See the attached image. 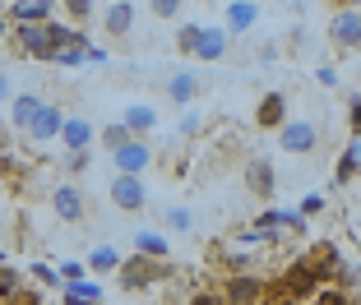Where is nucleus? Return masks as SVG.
Masks as SVG:
<instances>
[{
	"label": "nucleus",
	"mask_w": 361,
	"mask_h": 305,
	"mask_svg": "<svg viewBox=\"0 0 361 305\" xmlns=\"http://www.w3.org/2000/svg\"><path fill=\"white\" fill-rule=\"evenodd\" d=\"M227 51H232V37L223 32V23H204L200 28V42H195V61H227Z\"/></svg>",
	"instance_id": "ddd939ff"
},
{
	"label": "nucleus",
	"mask_w": 361,
	"mask_h": 305,
	"mask_svg": "<svg viewBox=\"0 0 361 305\" xmlns=\"http://www.w3.org/2000/svg\"><path fill=\"white\" fill-rule=\"evenodd\" d=\"M357 171H361V139L352 135L348 144H343V153H338V167H334V180H338V185H352V180H357Z\"/></svg>",
	"instance_id": "aec40b11"
},
{
	"label": "nucleus",
	"mask_w": 361,
	"mask_h": 305,
	"mask_svg": "<svg viewBox=\"0 0 361 305\" xmlns=\"http://www.w3.org/2000/svg\"><path fill=\"white\" fill-rule=\"evenodd\" d=\"M5 37H10V23H5V19H0V42H5Z\"/></svg>",
	"instance_id": "79ce46f5"
},
{
	"label": "nucleus",
	"mask_w": 361,
	"mask_h": 305,
	"mask_svg": "<svg viewBox=\"0 0 361 305\" xmlns=\"http://www.w3.org/2000/svg\"><path fill=\"white\" fill-rule=\"evenodd\" d=\"M97 139H102V148H106V153H111V148H121V144H126V139H130V130L121 125V120H111V125H106V130H102V135H97Z\"/></svg>",
	"instance_id": "7c9ffc66"
},
{
	"label": "nucleus",
	"mask_w": 361,
	"mask_h": 305,
	"mask_svg": "<svg viewBox=\"0 0 361 305\" xmlns=\"http://www.w3.org/2000/svg\"><path fill=\"white\" fill-rule=\"evenodd\" d=\"M264 278L259 273H232L227 278V292H218L223 296V305H264Z\"/></svg>",
	"instance_id": "423d86ee"
},
{
	"label": "nucleus",
	"mask_w": 361,
	"mask_h": 305,
	"mask_svg": "<svg viewBox=\"0 0 361 305\" xmlns=\"http://www.w3.org/2000/svg\"><path fill=\"white\" fill-rule=\"evenodd\" d=\"M56 278H61V287L65 282H79V278H88V268L79 259H61V268H56Z\"/></svg>",
	"instance_id": "473e14b6"
},
{
	"label": "nucleus",
	"mask_w": 361,
	"mask_h": 305,
	"mask_svg": "<svg viewBox=\"0 0 361 305\" xmlns=\"http://www.w3.org/2000/svg\"><path fill=\"white\" fill-rule=\"evenodd\" d=\"M47 19H51V5H32V0H14L10 14H5L10 28H19V23H47Z\"/></svg>",
	"instance_id": "4be33fe9"
},
{
	"label": "nucleus",
	"mask_w": 361,
	"mask_h": 305,
	"mask_svg": "<svg viewBox=\"0 0 361 305\" xmlns=\"http://www.w3.org/2000/svg\"><path fill=\"white\" fill-rule=\"evenodd\" d=\"M121 259H126V254H121L116 245H93V254L84 259V268H88V273H116Z\"/></svg>",
	"instance_id": "5701e85b"
},
{
	"label": "nucleus",
	"mask_w": 361,
	"mask_h": 305,
	"mask_svg": "<svg viewBox=\"0 0 361 305\" xmlns=\"http://www.w3.org/2000/svg\"><path fill=\"white\" fill-rule=\"evenodd\" d=\"M329 42L338 46V51H357V46H361V10H334Z\"/></svg>",
	"instance_id": "1a4fd4ad"
},
{
	"label": "nucleus",
	"mask_w": 361,
	"mask_h": 305,
	"mask_svg": "<svg viewBox=\"0 0 361 305\" xmlns=\"http://www.w3.org/2000/svg\"><path fill=\"white\" fill-rule=\"evenodd\" d=\"M348 125L357 130V139H361V93H352V97H348Z\"/></svg>",
	"instance_id": "e433bc0d"
},
{
	"label": "nucleus",
	"mask_w": 361,
	"mask_h": 305,
	"mask_svg": "<svg viewBox=\"0 0 361 305\" xmlns=\"http://www.w3.org/2000/svg\"><path fill=\"white\" fill-rule=\"evenodd\" d=\"M10 305H47V296H42V287H32V282H23V287H19V296H14Z\"/></svg>",
	"instance_id": "f704fd0d"
},
{
	"label": "nucleus",
	"mask_w": 361,
	"mask_h": 305,
	"mask_svg": "<svg viewBox=\"0 0 361 305\" xmlns=\"http://www.w3.org/2000/svg\"><path fill=\"white\" fill-rule=\"evenodd\" d=\"M245 189H250L255 199H274L278 194V171L269 167L264 158H250L245 162Z\"/></svg>",
	"instance_id": "2eb2a0df"
},
{
	"label": "nucleus",
	"mask_w": 361,
	"mask_h": 305,
	"mask_svg": "<svg viewBox=\"0 0 361 305\" xmlns=\"http://www.w3.org/2000/svg\"><path fill=\"white\" fill-rule=\"evenodd\" d=\"M61 10H65V19H70V28H84L97 14V0H61Z\"/></svg>",
	"instance_id": "a878e982"
},
{
	"label": "nucleus",
	"mask_w": 361,
	"mask_h": 305,
	"mask_svg": "<svg viewBox=\"0 0 361 305\" xmlns=\"http://www.w3.org/2000/svg\"><path fill=\"white\" fill-rule=\"evenodd\" d=\"M51 213H56L61 222H70V227H75V222H84V218H88L84 189H79V185H56V189H51Z\"/></svg>",
	"instance_id": "9d476101"
},
{
	"label": "nucleus",
	"mask_w": 361,
	"mask_h": 305,
	"mask_svg": "<svg viewBox=\"0 0 361 305\" xmlns=\"http://www.w3.org/2000/svg\"><path fill=\"white\" fill-rule=\"evenodd\" d=\"M88 162H93V148H84V153H65V171H70V176H84Z\"/></svg>",
	"instance_id": "72a5a7b5"
},
{
	"label": "nucleus",
	"mask_w": 361,
	"mask_h": 305,
	"mask_svg": "<svg viewBox=\"0 0 361 305\" xmlns=\"http://www.w3.org/2000/svg\"><path fill=\"white\" fill-rule=\"evenodd\" d=\"M200 28H204V23H195V19L176 23V37H171L176 56H190V61H195V42H200Z\"/></svg>",
	"instance_id": "393cba45"
},
{
	"label": "nucleus",
	"mask_w": 361,
	"mask_h": 305,
	"mask_svg": "<svg viewBox=\"0 0 361 305\" xmlns=\"http://www.w3.org/2000/svg\"><path fill=\"white\" fill-rule=\"evenodd\" d=\"M162 278H167V263L144 259V254H130V259H121V268H116L121 292H153Z\"/></svg>",
	"instance_id": "f257e3e1"
},
{
	"label": "nucleus",
	"mask_w": 361,
	"mask_h": 305,
	"mask_svg": "<svg viewBox=\"0 0 361 305\" xmlns=\"http://www.w3.org/2000/svg\"><path fill=\"white\" fill-rule=\"evenodd\" d=\"M162 227L176 232V236H185V232H195V213L185 208V204H167V208H162Z\"/></svg>",
	"instance_id": "b1692460"
},
{
	"label": "nucleus",
	"mask_w": 361,
	"mask_h": 305,
	"mask_svg": "<svg viewBox=\"0 0 361 305\" xmlns=\"http://www.w3.org/2000/svg\"><path fill=\"white\" fill-rule=\"evenodd\" d=\"M10 97H14V84H10V74H5V70H0V106H5V102H10Z\"/></svg>",
	"instance_id": "ea45409f"
},
{
	"label": "nucleus",
	"mask_w": 361,
	"mask_h": 305,
	"mask_svg": "<svg viewBox=\"0 0 361 305\" xmlns=\"http://www.w3.org/2000/svg\"><path fill=\"white\" fill-rule=\"evenodd\" d=\"M158 120H162V111L153 102H130L126 111H121V125L130 130V139H149L153 130H158Z\"/></svg>",
	"instance_id": "f8f14e48"
},
{
	"label": "nucleus",
	"mask_w": 361,
	"mask_h": 305,
	"mask_svg": "<svg viewBox=\"0 0 361 305\" xmlns=\"http://www.w3.org/2000/svg\"><path fill=\"white\" fill-rule=\"evenodd\" d=\"M315 79H319V88H338V70H334V65H319Z\"/></svg>",
	"instance_id": "4c0bfd02"
},
{
	"label": "nucleus",
	"mask_w": 361,
	"mask_h": 305,
	"mask_svg": "<svg viewBox=\"0 0 361 305\" xmlns=\"http://www.w3.org/2000/svg\"><path fill=\"white\" fill-rule=\"evenodd\" d=\"M153 19H180V10H185V0H149Z\"/></svg>",
	"instance_id": "2f4dec72"
},
{
	"label": "nucleus",
	"mask_w": 361,
	"mask_h": 305,
	"mask_svg": "<svg viewBox=\"0 0 361 305\" xmlns=\"http://www.w3.org/2000/svg\"><path fill=\"white\" fill-rule=\"evenodd\" d=\"M200 93H209V79H204L200 70H176V74L167 79L171 106H195V102H200Z\"/></svg>",
	"instance_id": "0eeeda50"
},
{
	"label": "nucleus",
	"mask_w": 361,
	"mask_h": 305,
	"mask_svg": "<svg viewBox=\"0 0 361 305\" xmlns=\"http://www.w3.org/2000/svg\"><path fill=\"white\" fill-rule=\"evenodd\" d=\"M329 5H334V10H357L361 0H329Z\"/></svg>",
	"instance_id": "a19ab883"
},
{
	"label": "nucleus",
	"mask_w": 361,
	"mask_h": 305,
	"mask_svg": "<svg viewBox=\"0 0 361 305\" xmlns=\"http://www.w3.org/2000/svg\"><path fill=\"white\" fill-rule=\"evenodd\" d=\"M61 120H65L61 102H42V106H37V116L28 120V130H23V139H28V144H51V139L61 135Z\"/></svg>",
	"instance_id": "6e6552de"
},
{
	"label": "nucleus",
	"mask_w": 361,
	"mask_h": 305,
	"mask_svg": "<svg viewBox=\"0 0 361 305\" xmlns=\"http://www.w3.org/2000/svg\"><path fill=\"white\" fill-rule=\"evenodd\" d=\"M61 305H102V282H93V278L65 282L61 287Z\"/></svg>",
	"instance_id": "6ab92c4d"
},
{
	"label": "nucleus",
	"mask_w": 361,
	"mask_h": 305,
	"mask_svg": "<svg viewBox=\"0 0 361 305\" xmlns=\"http://www.w3.org/2000/svg\"><path fill=\"white\" fill-rule=\"evenodd\" d=\"M185 305H223V296H218V292H195Z\"/></svg>",
	"instance_id": "58836bf2"
},
{
	"label": "nucleus",
	"mask_w": 361,
	"mask_h": 305,
	"mask_svg": "<svg viewBox=\"0 0 361 305\" xmlns=\"http://www.w3.org/2000/svg\"><path fill=\"white\" fill-rule=\"evenodd\" d=\"M135 254L167 263V259H171V241H167L162 232H149V227H139V232H135Z\"/></svg>",
	"instance_id": "a211bd4d"
},
{
	"label": "nucleus",
	"mask_w": 361,
	"mask_h": 305,
	"mask_svg": "<svg viewBox=\"0 0 361 305\" xmlns=\"http://www.w3.org/2000/svg\"><path fill=\"white\" fill-rule=\"evenodd\" d=\"M28 278H32V287H56V292H61V278H56V263H47V259L28 263Z\"/></svg>",
	"instance_id": "c85d7f7f"
},
{
	"label": "nucleus",
	"mask_w": 361,
	"mask_h": 305,
	"mask_svg": "<svg viewBox=\"0 0 361 305\" xmlns=\"http://www.w3.org/2000/svg\"><path fill=\"white\" fill-rule=\"evenodd\" d=\"M56 139H61V153H84V148H93L97 130H93V120H88V116H65Z\"/></svg>",
	"instance_id": "9b49d317"
},
{
	"label": "nucleus",
	"mask_w": 361,
	"mask_h": 305,
	"mask_svg": "<svg viewBox=\"0 0 361 305\" xmlns=\"http://www.w3.org/2000/svg\"><path fill=\"white\" fill-rule=\"evenodd\" d=\"M106 199L116 204L121 213H144V208H149V189H144V180H139V176H111Z\"/></svg>",
	"instance_id": "39448f33"
},
{
	"label": "nucleus",
	"mask_w": 361,
	"mask_h": 305,
	"mask_svg": "<svg viewBox=\"0 0 361 305\" xmlns=\"http://www.w3.org/2000/svg\"><path fill=\"white\" fill-rule=\"evenodd\" d=\"M111 167H116V176H144L153 167V144L149 139H126L121 148H111Z\"/></svg>",
	"instance_id": "20e7f679"
},
{
	"label": "nucleus",
	"mask_w": 361,
	"mask_h": 305,
	"mask_svg": "<svg viewBox=\"0 0 361 305\" xmlns=\"http://www.w3.org/2000/svg\"><path fill=\"white\" fill-rule=\"evenodd\" d=\"M28 282V278L19 273V268H10V263H0V305H10L14 296H19V287Z\"/></svg>",
	"instance_id": "cd10ccee"
},
{
	"label": "nucleus",
	"mask_w": 361,
	"mask_h": 305,
	"mask_svg": "<svg viewBox=\"0 0 361 305\" xmlns=\"http://www.w3.org/2000/svg\"><path fill=\"white\" fill-rule=\"evenodd\" d=\"M32 5H51V0H32Z\"/></svg>",
	"instance_id": "37998d69"
},
{
	"label": "nucleus",
	"mask_w": 361,
	"mask_h": 305,
	"mask_svg": "<svg viewBox=\"0 0 361 305\" xmlns=\"http://www.w3.org/2000/svg\"><path fill=\"white\" fill-rule=\"evenodd\" d=\"M223 19H227L223 23L227 37H245V32L259 23V0H232V5L223 10Z\"/></svg>",
	"instance_id": "4468645a"
},
{
	"label": "nucleus",
	"mask_w": 361,
	"mask_h": 305,
	"mask_svg": "<svg viewBox=\"0 0 361 305\" xmlns=\"http://www.w3.org/2000/svg\"><path fill=\"white\" fill-rule=\"evenodd\" d=\"M0 263H5V254H0Z\"/></svg>",
	"instance_id": "c03bdc74"
},
{
	"label": "nucleus",
	"mask_w": 361,
	"mask_h": 305,
	"mask_svg": "<svg viewBox=\"0 0 361 305\" xmlns=\"http://www.w3.org/2000/svg\"><path fill=\"white\" fill-rule=\"evenodd\" d=\"M5 42L14 46V56L19 61H42L51 65V42H47V28L42 23H19V28H10V37Z\"/></svg>",
	"instance_id": "7ed1b4c3"
},
{
	"label": "nucleus",
	"mask_w": 361,
	"mask_h": 305,
	"mask_svg": "<svg viewBox=\"0 0 361 305\" xmlns=\"http://www.w3.org/2000/svg\"><path fill=\"white\" fill-rule=\"evenodd\" d=\"M283 120H287V93L283 88H269V93L255 102V125L259 130H278Z\"/></svg>",
	"instance_id": "f3484780"
},
{
	"label": "nucleus",
	"mask_w": 361,
	"mask_h": 305,
	"mask_svg": "<svg viewBox=\"0 0 361 305\" xmlns=\"http://www.w3.org/2000/svg\"><path fill=\"white\" fill-rule=\"evenodd\" d=\"M102 32L106 37H130L135 32V0H111L106 5V14H102Z\"/></svg>",
	"instance_id": "dca6fc26"
},
{
	"label": "nucleus",
	"mask_w": 361,
	"mask_h": 305,
	"mask_svg": "<svg viewBox=\"0 0 361 305\" xmlns=\"http://www.w3.org/2000/svg\"><path fill=\"white\" fill-rule=\"evenodd\" d=\"M37 106H42V97H37V93H14L10 97V130H19V135H23L28 120L37 116Z\"/></svg>",
	"instance_id": "412c9836"
},
{
	"label": "nucleus",
	"mask_w": 361,
	"mask_h": 305,
	"mask_svg": "<svg viewBox=\"0 0 361 305\" xmlns=\"http://www.w3.org/2000/svg\"><path fill=\"white\" fill-rule=\"evenodd\" d=\"M274 135H278V148H283L287 158H310V153L324 144V130H319L315 120H283Z\"/></svg>",
	"instance_id": "f03ea898"
},
{
	"label": "nucleus",
	"mask_w": 361,
	"mask_h": 305,
	"mask_svg": "<svg viewBox=\"0 0 361 305\" xmlns=\"http://www.w3.org/2000/svg\"><path fill=\"white\" fill-rule=\"evenodd\" d=\"M200 130H204V116H200V111H185V120L176 125V135H180V139H195Z\"/></svg>",
	"instance_id": "c9c22d12"
},
{
	"label": "nucleus",
	"mask_w": 361,
	"mask_h": 305,
	"mask_svg": "<svg viewBox=\"0 0 361 305\" xmlns=\"http://www.w3.org/2000/svg\"><path fill=\"white\" fill-rule=\"evenodd\" d=\"M301 305H357V301H352V292H338V287L324 282V287H315Z\"/></svg>",
	"instance_id": "bb28decb"
},
{
	"label": "nucleus",
	"mask_w": 361,
	"mask_h": 305,
	"mask_svg": "<svg viewBox=\"0 0 361 305\" xmlns=\"http://www.w3.org/2000/svg\"><path fill=\"white\" fill-rule=\"evenodd\" d=\"M324 208H329V199H324L319 189H310V194H301V204H297V208H292V213L310 222V218H319V213H324Z\"/></svg>",
	"instance_id": "c756f323"
}]
</instances>
